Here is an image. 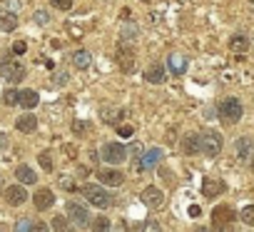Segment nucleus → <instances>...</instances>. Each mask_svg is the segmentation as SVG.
I'll return each instance as SVG.
<instances>
[{
    "mask_svg": "<svg viewBox=\"0 0 254 232\" xmlns=\"http://www.w3.org/2000/svg\"><path fill=\"white\" fill-rule=\"evenodd\" d=\"M80 192L85 195V200L87 202H92L95 207H100V210H105V207H110L112 205V195L105 190V187H97V185H82L80 187Z\"/></svg>",
    "mask_w": 254,
    "mask_h": 232,
    "instance_id": "nucleus-1",
    "label": "nucleus"
},
{
    "mask_svg": "<svg viewBox=\"0 0 254 232\" xmlns=\"http://www.w3.org/2000/svg\"><path fill=\"white\" fill-rule=\"evenodd\" d=\"M0 75H3L8 82H20L25 77V68L13 60V58H5V60H0Z\"/></svg>",
    "mask_w": 254,
    "mask_h": 232,
    "instance_id": "nucleus-2",
    "label": "nucleus"
},
{
    "mask_svg": "<svg viewBox=\"0 0 254 232\" xmlns=\"http://www.w3.org/2000/svg\"><path fill=\"white\" fill-rule=\"evenodd\" d=\"M242 102L237 100V97H224L222 102H219V115H222V120H227V123H237L239 118H242Z\"/></svg>",
    "mask_w": 254,
    "mask_h": 232,
    "instance_id": "nucleus-3",
    "label": "nucleus"
},
{
    "mask_svg": "<svg viewBox=\"0 0 254 232\" xmlns=\"http://www.w3.org/2000/svg\"><path fill=\"white\" fill-rule=\"evenodd\" d=\"M102 160L105 162H110V165H120V162H125L127 160V148L125 145H120V143H107V145H102Z\"/></svg>",
    "mask_w": 254,
    "mask_h": 232,
    "instance_id": "nucleus-4",
    "label": "nucleus"
},
{
    "mask_svg": "<svg viewBox=\"0 0 254 232\" xmlns=\"http://www.w3.org/2000/svg\"><path fill=\"white\" fill-rule=\"evenodd\" d=\"M202 153L209 155V157H217L222 153V135L209 130V133H202Z\"/></svg>",
    "mask_w": 254,
    "mask_h": 232,
    "instance_id": "nucleus-5",
    "label": "nucleus"
},
{
    "mask_svg": "<svg viewBox=\"0 0 254 232\" xmlns=\"http://www.w3.org/2000/svg\"><path fill=\"white\" fill-rule=\"evenodd\" d=\"M67 217L77 225V227H85L87 222H90V212H87V207L85 205H80V202H67Z\"/></svg>",
    "mask_w": 254,
    "mask_h": 232,
    "instance_id": "nucleus-6",
    "label": "nucleus"
},
{
    "mask_svg": "<svg viewBox=\"0 0 254 232\" xmlns=\"http://www.w3.org/2000/svg\"><path fill=\"white\" fill-rule=\"evenodd\" d=\"M232 220H237V212H234L232 207H227V205L214 207V212H212V222H214V227H229Z\"/></svg>",
    "mask_w": 254,
    "mask_h": 232,
    "instance_id": "nucleus-7",
    "label": "nucleus"
},
{
    "mask_svg": "<svg viewBox=\"0 0 254 232\" xmlns=\"http://www.w3.org/2000/svg\"><path fill=\"white\" fill-rule=\"evenodd\" d=\"M132 60H135V55H132V45H127V43H120L117 45V63H120V68L125 70V73H132Z\"/></svg>",
    "mask_w": 254,
    "mask_h": 232,
    "instance_id": "nucleus-8",
    "label": "nucleus"
},
{
    "mask_svg": "<svg viewBox=\"0 0 254 232\" xmlns=\"http://www.w3.org/2000/svg\"><path fill=\"white\" fill-rule=\"evenodd\" d=\"M142 202H145L147 207L157 210V207H162V205H165V195H162V190H160V187L150 185V187H145V190H142Z\"/></svg>",
    "mask_w": 254,
    "mask_h": 232,
    "instance_id": "nucleus-9",
    "label": "nucleus"
},
{
    "mask_svg": "<svg viewBox=\"0 0 254 232\" xmlns=\"http://www.w3.org/2000/svg\"><path fill=\"white\" fill-rule=\"evenodd\" d=\"M162 150L160 148H152V150H147L145 155H142V160H140V165H135L137 170H155L157 165H160V160H162Z\"/></svg>",
    "mask_w": 254,
    "mask_h": 232,
    "instance_id": "nucleus-10",
    "label": "nucleus"
},
{
    "mask_svg": "<svg viewBox=\"0 0 254 232\" xmlns=\"http://www.w3.org/2000/svg\"><path fill=\"white\" fill-rule=\"evenodd\" d=\"M234 155L239 160H252L254 157V140L252 138H239L234 143Z\"/></svg>",
    "mask_w": 254,
    "mask_h": 232,
    "instance_id": "nucleus-11",
    "label": "nucleus"
},
{
    "mask_svg": "<svg viewBox=\"0 0 254 232\" xmlns=\"http://www.w3.org/2000/svg\"><path fill=\"white\" fill-rule=\"evenodd\" d=\"M97 180H100L102 185H107V187H120V185L125 182V175H122L120 170H100V172H97Z\"/></svg>",
    "mask_w": 254,
    "mask_h": 232,
    "instance_id": "nucleus-12",
    "label": "nucleus"
},
{
    "mask_svg": "<svg viewBox=\"0 0 254 232\" xmlns=\"http://www.w3.org/2000/svg\"><path fill=\"white\" fill-rule=\"evenodd\" d=\"M182 150H185V155H197V153L202 150V135H197V133L185 135V140H182Z\"/></svg>",
    "mask_w": 254,
    "mask_h": 232,
    "instance_id": "nucleus-13",
    "label": "nucleus"
},
{
    "mask_svg": "<svg viewBox=\"0 0 254 232\" xmlns=\"http://www.w3.org/2000/svg\"><path fill=\"white\" fill-rule=\"evenodd\" d=\"M33 202H35V207H38V210H48V207H53L55 195H53V190L43 187V190H38V192L33 195Z\"/></svg>",
    "mask_w": 254,
    "mask_h": 232,
    "instance_id": "nucleus-14",
    "label": "nucleus"
},
{
    "mask_svg": "<svg viewBox=\"0 0 254 232\" xmlns=\"http://www.w3.org/2000/svg\"><path fill=\"white\" fill-rule=\"evenodd\" d=\"M5 200H8V205H23V202L28 200V192H25V187H20V185H10V187L5 190Z\"/></svg>",
    "mask_w": 254,
    "mask_h": 232,
    "instance_id": "nucleus-15",
    "label": "nucleus"
},
{
    "mask_svg": "<svg viewBox=\"0 0 254 232\" xmlns=\"http://www.w3.org/2000/svg\"><path fill=\"white\" fill-rule=\"evenodd\" d=\"M145 77H147V82H152V85H162V82L167 80V75H165V68H162L160 63L150 65V68L145 70Z\"/></svg>",
    "mask_w": 254,
    "mask_h": 232,
    "instance_id": "nucleus-16",
    "label": "nucleus"
},
{
    "mask_svg": "<svg viewBox=\"0 0 254 232\" xmlns=\"http://www.w3.org/2000/svg\"><path fill=\"white\" fill-rule=\"evenodd\" d=\"M18 28V15L13 10H0V30L13 33Z\"/></svg>",
    "mask_w": 254,
    "mask_h": 232,
    "instance_id": "nucleus-17",
    "label": "nucleus"
},
{
    "mask_svg": "<svg viewBox=\"0 0 254 232\" xmlns=\"http://www.w3.org/2000/svg\"><path fill=\"white\" fill-rule=\"evenodd\" d=\"M222 190H224V182H222V180H212V177H207V180H204V185H202V195H204V197H209V200H212V197H217Z\"/></svg>",
    "mask_w": 254,
    "mask_h": 232,
    "instance_id": "nucleus-18",
    "label": "nucleus"
},
{
    "mask_svg": "<svg viewBox=\"0 0 254 232\" xmlns=\"http://www.w3.org/2000/svg\"><path fill=\"white\" fill-rule=\"evenodd\" d=\"M15 125H18L20 133H35L38 130V118L35 115H20Z\"/></svg>",
    "mask_w": 254,
    "mask_h": 232,
    "instance_id": "nucleus-19",
    "label": "nucleus"
},
{
    "mask_svg": "<svg viewBox=\"0 0 254 232\" xmlns=\"http://www.w3.org/2000/svg\"><path fill=\"white\" fill-rule=\"evenodd\" d=\"M167 65H170V70H172L175 75H182V73L187 70V58L175 53V55H170V58H167Z\"/></svg>",
    "mask_w": 254,
    "mask_h": 232,
    "instance_id": "nucleus-20",
    "label": "nucleus"
},
{
    "mask_svg": "<svg viewBox=\"0 0 254 232\" xmlns=\"http://www.w3.org/2000/svg\"><path fill=\"white\" fill-rule=\"evenodd\" d=\"M15 177H18L23 185H35V182H38V175H35L33 167H28V165H20V167L15 170Z\"/></svg>",
    "mask_w": 254,
    "mask_h": 232,
    "instance_id": "nucleus-21",
    "label": "nucleus"
},
{
    "mask_svg": "<svg viewBox=\"0 0 254 232\" xmlns=\"http://www.w3.org/2000/svg\"><path fill=\"white\" fill-rule=\"evenodd\" d=\"M137 38H140V28L137 25H125L122 33H120V43H127V45H132Z\"/></svg>",
    "mask_w": 254,
    "mask_h": 232,
    "instance_id": "nucleus-22",
    "label": "nucleus"
},
{
    "mask_svg": "<svg viewBox=\"0 0 254 232\" xmlns=\"http://www.w3.org/2000/svg\"><path fill=\"white\" fill-rule=\"evenodd\" d=\"M247 48H249L247 35H232L229 38V50L232 53H247Z\"/></svg>",
    "mask_w": 254,
    "mask_h": 232,
    "instance_id": "nucleus-23",
    "label": "nucleus"
},
{
    "mask_svg": "<svg viewBox=\"0 0 254 232\" xmlns=\"http://www.w3.org/2000/svg\"><path fill=\"white\" fill-rule=\"evenodd\" d=\"M90 63H92V58H90V53H87V50H77V53L72 55V65H75L77 70H87V68H90Z\"/></svg>",
    "mask_w": 254,
    "mask_h": 232,
    "instance_id": "nucleus-24",
    "label": "nucleus"
},
{
    "mask_svg": "<svg viewBox=\"0 0 254 232\" xmlns=\"http://www.w3.org/2000/svg\"><path fill=\"white\" fill-rule=\"evenodd\" d=\"M38 92L35 90H20V105L25 107V110H33L35 105H38Z\"/></svg>",
    "mask_w": 254,
    "mask_h": 232,
    "instance_id": "nucleus-25",
    "label": "nucleus"
},
{
    "mask_svg": "<svg viewBox=\"0 0 254 232\" xmlns=\"http://www.w3.org/2000/svg\"><path fill=\"white\" fill-rule=\"evenodd\" d=\"M122 118H125V110H115V107H105L102 110V120L110 123V125H117Z\"/></svg>",
    "mask_w": 254,
    "mask_h": 232,
    "instance_id": "nucleus-26",
    "label": "nucleus"
},
{
    "mask_svg": "<svg viewBox=\"0 0 254 232\" xmlns=\"http://www.w3.org/2000/svg\"><path fill=\"white\" fill-rule=\"evenodd\" d=\"M3 105H20V92L18 90H5L3 92Z\"/></svg>",
    "mask_w": 254,
    "mask_h": 232,
    "instance_id": "nucleus-27",
    "label": "nucleus"
},
{
    "mask_svg": "<svg viewBox=\"0 0 254 232\" xmlns=\"http://www.w3.org/2000/svg\"><path fill=\"white\" fill-rule=\"evenodd\" d=\"M239 217H242V222H244V225L254 227V205H247V207L239 212Z\"/></svg>",
    "mask_w": 254,
    "mask_h": 232,
    "instance_id": "nucleus-28",
    "label": "nucleus"
},
{
    "mask_svg": "<svg viewBox=\"0 0 254 232\" xmlns=\"http://www.w3.org/2000/svg\"><path fill=\"white\" fill-rule=\"evenodd\" d=\"M38 160H40V165H43V170H53V157H50V153H40L38 155Z\"/></svg>",
    "mask_w": 254,
    "mask_h": 232,
    "instance_id": "nucleus-29",
    "label": "nucleus"
},
{
    "mask_svg": "<svg viewBox=\"0 0 254 232\" xmlns=\"http://www.w3.org/2000/svg\"><path fill=\"white\" fill-rule=\"evenodd\" d=\"M117 135H120V138H127V140H130V138L135 135V128H132V125H120V128H117Z\"/></svg>",
    "mask_w": 254,
    "mask_h": 232,
    "instance_id": "nucleus-30",
    "label": "nucleus"
},
{
    "mask_svg": "<svg viewBox=\"0 0 254 232\" xmlns=\"http://www.w3.org/2000/svg\"><path fill=\"white\" fill-rule=\"evenodd\" d=\"M87 130H90L87 123H82V120H75V123H72V133H75V135H85Z\"/></svg>",
    "mask_w": 254,
    "mask_h": 232,
    "instance_id": "nucleus-31",
    "label": "nucleus"
},
{
    "mask_svg": "<svg viewBox=\"0 0 254 232\" xmlns=\"http://www.w3.org/2000/svg\"><path fill=\"white\" fill-rule=\"evenodd\" d=\"M50 3H53V8H58V10H70L75 0H50Z\"/></svg>",
    "mask_w": 254,
    "mask_h": 232,
    "instance_id": "nucleus-32",
    "label": "nucleus"
},
{
    "mask_svg": "<svg viewBox=\"0 0 254 232\" xmlns=\"http://www.w3.org/2000/svg\"><path fill=\"white\" fill-rule=\"evenodd\" d=\"M92 230H100V232H102V230H110V220H107V217H97V220L92 222Z\"/></svg>",
    "mask_w": 254,
    "mask_h": 232,
    "instance_id": "nucleus-33",
    "label": "nucleus"
},
{
    "mask_svg": "<svg viewBox=\"0 0 254 232\" xmlns=\"http://www.w3.org/2000/svg\"><path fill=\"white\" fill-rule=\"evenodd\" d=\"M67 227H70V225H67V220H65V217H60V215H58V217L53 220V230H67Z\"/></svg>",
    "mask_w": 254,
    "mask_h": 232,
    "instance_id": "nucleus-34",
    "label": "nucleus"
},
{
    "mask_svg": "<svg viewBox=\"0 0 254 232\" xmlns=\"http://www.w3.org/2000/svg\"><path fill=\"white\" fill-rule=\"evenodd\" d=\"M35 23H40V25H45V23H50V15H48L45 10H38V13H35Z\"/></svg>",
    "mask_w": 254,
    "mask_h": 232,
    "instance_id": "nucleus-35",
    "label": "nucleus"
},
{
    "mask_svg": "<svg viewBox=\"0 0 254 232\" xmlns=\"http://www.w3.org/2000/svg\"><path fill=\"white\" fill-rule=\"evenodd\" d=\"M25 50H28V45H25V43H23V40H18V43H15V45H13V53H15V55H23V53H25Z\"/></svg>",
    "mask_w": 254,
    "mask_h": 232,
    "instance_id": "nucleus-36",
    "label": "nucleus"
},
{
    "mask_svg": "<svg viewBox=\"0 0 254 232\" xmlns=\"http://www.w3.org/2000/svg\"><path fill=\"white\" fill-rule=\"evenodd\" d=\"M60 185H63V187H65V190H72V187H75V185H72V180H70V177H63V180H60Z\"/></svg>",
    "mask_w": 254,
    "mask_h": 232,
    "instance_id": "nucleus-37",
    "label": "nucleus"
},
{
    "mask_svg": "<svg viewBox=\"0 0 254 232\" xmlns=\"http://www.w3.org/2000/svg\"><path fill=\"white\" fill-rule=\"evenodd\" d=\"M5 148H8V135L0 133V150H5Z\"/></svg>",
    "mask_w": 254,
    "mask_h": 232,
    "instance_id": "nucleus-38",
    "label": "nucleus"
},
{
    "mask_svg": "<svg viewBox=\"0 0 254 232\" xmlns=\"http://www.w3.org/2000/svg\"><path fill=\"white\" fill-rule=\"evenodd\" d=\"M145 230H160V222H152L150 220V222H145Z\"/></svg>",
    "mask_w": 254,
    "mask_h": 232,
    "instance_id": "nucleus-39",
    "label": "nucleus"
},
{
    "mask_svg": "<svg viewBox=\"0 0 254 232\" xmlns=\"http://www.w3.org/2000/svg\"><path fill=\"white\" fill-rule=\"evenodd\" d=\"M190 217H199V207H197V205L190 207Z\"/></svg>",
    "mask_w": 254,
    "mask_h": 232,
    "instance_id": "nucleus-40",
    "label": "nucleus"
},
{
    "mask_svg": "<svg viewBox=\"0 0 254 232\" xmlns=\"http://www.w3.org/2000/svg\"><path fill=\"white\" fill-rule=\"evenodd\" d=\"M252 172H254V157H252Z\"/></svg>",
    "mask_w": 254,
    "mask_h": 232,
    "instance_id": "nucleus-41",
    "label": "nucleus"
}]
</instances>
